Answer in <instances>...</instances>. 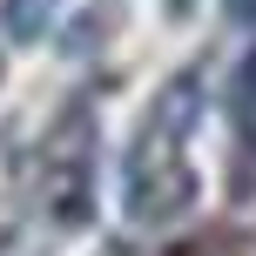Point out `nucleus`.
<instances>
[{
    "label": "nucleus",
    "instance_id": "f257e3e1",
    "mask_svg": "<svg viewBox=\"0 0 256 256\" xmlns=\"http://www.w3.org/2000/svg\"><path fill=\"white\" fill-rule=\"evenodd\" d=\"M230 14L236 20H256V0H230Z\"/></svg>",
    "mask_w": 256,
    "mask_h": 256
}]
</instances>
